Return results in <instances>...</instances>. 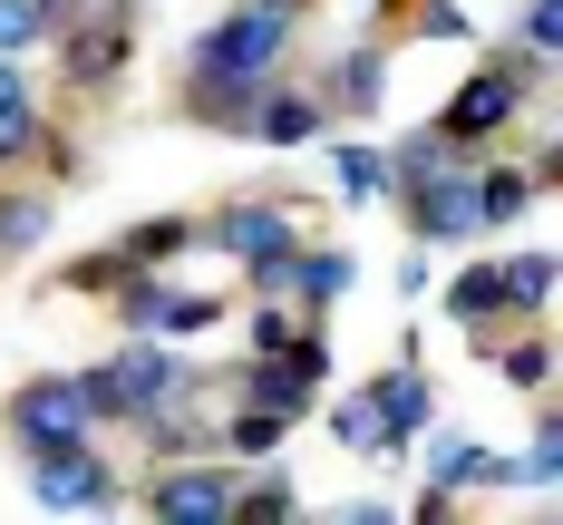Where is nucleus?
Listing matches in <instances>:
<instances>
[{"instance_id":"15","label":"nucleus","mask_w":563,"mask_h":525,"mask_svg":"<svg viewBox=\"0 0 563 525\" xmlns=\"http://www.w3.org/2000/svg\"><path fill=\"white\" fill-rule=\"evenodd\" d=\"M515 292H506V273H466V283H456V311H466V321H486V311H506Z\"/></svg>"},{"instance_id":"16","label":"nucleus","mask_w":563,"mask_h":525,"mask_svg":"<svg viewBox=\"0 0 563 525\" xmlns=\"http://www.w3.org/2000/svg\"><path fill=\"white\" fill-rule=\"evenodd\" d=\"M30 40H49L40 0H0V50H30Z\"/></svg>"},{"instance_id":"5","label":"nucleus","mask_w":563,"mask_h":525,"mask_svg":"<svg viewBox=\"0 0 563 525\" xmlns=\"http://www.w3.org/2000/svg\"><path fill=\"white\" fill-rule=\"evenodd\" d=\"M408 225L428 233V243H456V233L476 225V175H456V166L408 175Z\"/></svg>"},{"instance_id":"12","label":"nucleus","mask_w":563,"mask_h":525,"mask_svg":"<svg viewBox=\"0 0 563 525\" xmlns=\"http://www.w3.org/2000/svg\"><path fill=\"white\" fill-rule=\"evenodd\" d=\"M282 283L321 311V302H340V292H350V253H291V273H282Z\"/></svg>"},{"instance_id":"14","label":"nucleus","mask_w":563,"mask_h":525,"mask_svg":"<svg viewBox=\"0 0 563 525\" xmlns=\"http://www.w3.org/2000/svg\"><path fill=\"white\" fill-rule=\"evenodd\" d=\"M525 205V175H476V225H506Z\"/></svg>"},{"instance_id":"6","label":"nucleus","mask_w":563,"mask_h":525,"mask_svg":"<svg viewBox=\"0 0 563 525\" xmlns=\"http://www.w3.org/2000/svg\"><path fill=\"white\" fill-rule=\"evenodd\" d=\"M40 506L49 516H88V506H117V477L88 448H68V458H40Z\"/></svg>"},{"instance_id":"4","label":"nucleus","mask_w":563,"mask_h":525,"mask_svg":"<svg viewBox=\"0 0 563 525\" xmlns=\"http://www.w3.org/2000/svg\"><path fill=\"white\" fill-rule=\"evenodd\" d=\"M214 243H224V253L253 273V283H282V273H291V225H282L273 205H224Z\"/></svg>"},{"instance_id":"2","label":"nucleus","mask_w":563,"mask_h":525,"mask_svg":"<svg viewBox=\"0 0 563 525\" xmlns=\"http://www.w3.org/2000/svg\"><path fill=\"white\" fill-rule=\"evenodd\" d=\"M88 390L78 380H40V390H20L10 400V438H20V458L40 467V458H68V448H88Z\"/></svg>"},{"instance_id":"1","label":"nucleus","mask_w":563,"mask_h":525,"mask_svg":"<svg viewBox=\"0 0 563 525\" xmlns=\"http://www.w3.org/2000/svg\"><path fill=\"white\" fill-rule=\"evenodd\" d=\"M282 50H291V30H282V10H273V0L233 10L214 40H195V88L214 98L205 117H224V98H233V88H253V78H263V68H273Z\"/></svg>"},{"instance_id":"17","label":"nucleus","mask_w":563,"mask_h":525,"mask_svg":"<svg viewBox=\"0 0 563 525\" xmlns=\"http://www.w3.org/2000/svg\"><path fill=\"white\" fill-rule=\"evenodd\" d=\"M379 78H389V68H379V50H350V68H340V98H350V108H369V98H379Z\"/></svg>"},{"instance_id":"13","label":"nucleus","mask_w":563,"mask_h":525,"mask_svg":"<svg viewBox=\"0 0 563 525\" xmlns=\"http://www.w3.org/2000/svg\"><path fill=\"white\" fill-rule=\"evenodd\" d=\"M40 233H49V205H40V195H10V205H0V253L40 243Z\"/></svg>"},{"instance_id":"20","label":"nucleus","mask_w":563,"mask_h":525,"mask_svg":"<svg viewBox=\"0 0 563 525\" xmlns=\"http://www.w3.org/2000/svg\"><path fill=\"white\" fill-rule=\"evenodd\" d=\"M233 516H291V477H263L253 496H233Z\"/></svg>"},{"instance_id":"21","label":"nucleus","mask_w":563,"mask_h":525,"mask_svg":"<svg viewBox=\"0 0 563 525\" xmlns=\"http://www.w3.org/2000/svg\"><path fill=\"white\" fill-rule=\"evenodd\" d=\"M273 10H291V0H273Z\"/></svg>"},{"instance_id":"7","label":"nucleus","mask_w":563,"mask_h":525,"mask_svg":"<svg viewBox=\"0 0 563 525\" xmlns=\"http://www.w3.org/2000/svg\"><path fill=\"white\" fill-rule=\"evenodd\" d=\"M515 88H525L515 68H476L466 98L448 108V136H486V127H506V117H515Z\"/></svg>"},{"instance_id":"10","label":"nucleus","mask_w":563,"mask_h":525,"mask_svg":"<svg viewBox=\"0 0 563 525\" xmlns=\"http://www.w3.org/2000/svg\"><path fill=\"white\" fill-rule=\"evenodd\" d=\"M156 516H175V525H214V516H233V486H224V477H185V467H175L166 486H156Z\"/></svg>"},{"instance_id":"3","label":"nucleus","mask_w":563,"mask_h":525,"mask_svg":"<svg viewBox=\"0 0 563 525\" xmlns=\"http://www.w3.org/2000/svg\"><path fill=\"white\" fill-rule=\"evenodd\" d=\"M78 390H88V408H98V418H146V408L175 390V360H166L156 341H126L108 370H88Z\"/></svg>"},{"instance_id":"9","label":"nucleus","mask_w":563,"mask_h":525,"mask_svg":"<svg viewBox=\"0 0 563 525\" xmlns=\"http://www.w3.org/2000/svg\"><path fill=\"white\" fill-rule=\"evenodd\" d=\"M205 321H214L205 292H156V283L126 292V331H205Z\"/></svg>"},{"instance_id":"18","label":"nucleus","mask_w":563,"mask_h":525,"mask_svg":"<svg viewBox=\"0 0 563 525\" xmlns=\"http://www.w3.org/2000/svg\"><path fill=\"white\" fill-rule=\"evenodd\" d=\"M379 156H369V146H340V195H379Z\"/></svg>"},{"instance_id":"11","label":"nucleus","mask_w":563,"mask_h":525,"mask_svg":"<svg viewBox=\"0 0 563 525\" xmlns=\"http://www.w3.org/2000/svg\"><path fill=\"white\" fill-rule=\"evenodd\" d=\"M243 127H253V136H273V146H301V136H321V108L282 88V98H263V108L243 117Z\"/></svg>"},{"instance_id":"19","label":"nucleus","mask_w":563,"mask_h":525,"mask_svg":"<svg viewBox=\"0 0 563 525\" xmlns=\"http://www.w3.org/2000/svg\"><path fill=\"white\" fill-rule=\"evenodd\" d=\"M282 428H291V418H273V408L253 400V408H243V418H233V448H273Z\"/></svg>"},{"instance_id":"8","label":"nucleus","mask_w":563,"mask_h":525,"mask_svg":"<svg viewBox=\"0 0 563 525\" xmlns=\"http://www.w3.org/2000/svg\"><path fill=\"white\" fill-rule=\"evenodd\" d=\"M369 418H379V448L418 438V428H428V380H418V370H389V380L369 390Z\"/></svg>"}]
</instances>
